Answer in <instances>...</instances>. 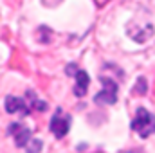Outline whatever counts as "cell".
Listing matches in <instances>:
<instances>
[{
    "mask_svg": "<svg viewBox=\"0 0 155 153\" xmlns=\"http://www.w3.org/2000/svg\"><path fill=\"white\" fill-rule=\"evenodd\" d=\"M130 126H132V130L139 137L146 139L152 133H155V115L150 114L144 106H139L137 108V114H135V117H134V121H132Z\"/></svg>",
    "mask_w": 155,
    "mask_h": 153,
    "instance_id": "6da1fadb",
    "label": "cell"
},
{
    "mask_svg": "<svg viewBox=\"0 0 155 153\" xmlns=\"http://www.w3.org/2000/svg\"><path fill=\"white\" fill-rule=\"evenodd\" d=\"M99 81L103 85V90L94 96V103L96 105H114L117 101V90H119L117 83L108 76H99Z\"/></svg>",
    "mask_w": 155,
    "mask_h": 153,
    "instance_id": "7a4b0ae2",
    "label": "cell"
},
{
    "mask_svg": "<svg viewBox=\"0 0 155 153\" xmlns=\"http://www.w3.org/2000/svg\"><path fill=\"white\" fill-rule=\"evenodd\" d=\"M69 128H71V115L65 114L61 108H58L54 112V115L51 117L49 130L56 135V139H63L69 133Z\"/></svg>",
    "mask_w": 155,
    "mask_h": 153,
    "instance_id": "3957f363",
    "label": "cell"
},
{
    "mask_svg": "<svg viewBox=\"0 0 155 153\" xmlns=\"http://www.w3.org/2000/svg\"><path fill=\"white\" fill-rule=\"evenodd\" d=\"M7 133L15 137V144H16L18 148H25V146L31 142V139H33V137H31V130H29L27 126L20 124V122H13V124L7 128Z\"/></svg>",
    "mask_w": 155,
    "mask_h": 153,
    "instance_id": "277c9868",
    "label": "cell"
},
{
    "mask_svg": "<svg viewBox=\"0 0 155 153\" xmlns=\"http://www.w3.org/2000/svg\"><path fill=\"white\" fill-rule=\"evenodd\" d=\"M4 108H5L7 114H20V115H24V117L31 112V110L27 108L25 101L20 99V97H16V96H5V99H4Z\"/></svg>",
    "mask_w": 155,
    "mask_h": 153,
    "instance_id": "5b68a950",
    "label": "cell"
},
{
    "mask_svg": "<svg viewBox=\"0 0 155 153\" xmlns=\"http://www.w3.org/2000/svg\"><path fill=\"white\" fill-rule=\"evenodd\" d=\"M76 86H74V94H76V97H83L85 94H87V88H88V85H90V77L88 74L85 72V70H78L76 76Z\"/></svg>",
    "mask_w": 155,
    "mask_h": 153,
    "instance_id": "8992f818",
    "label": "cell"
},
{
    "mask_svg": "<svg viewBox=\"0 0 155 153\" xmlns=\"http://www.w3.org/2000/svg\"><path fill=\"white\" fill-rule=\"evenodd\" d=\"M27 97L31 99V105H33V108H36L38 112H45V110H47V103H45V101H40L38 96H36L33 90H27Z\"/></svg>",
    "mask_w": 155,
    "mask_h": 153,
    "instance_id": "52a82bcc",
    "label": "cell"
},
{
    "mask_svg": "<svg viewBox=\"0 0 155 153\" xmlns=\"http://www.w3.org/2000/svg\"><path fill=\"white\" fill-rule=\"evenodd\" d=\"M146 90H148V86H146V77H139V81H137V85L134 86V92H137V94H141V96H144L146 94Z\"/></svg>",
    "mask_w": 155,
    "mask_h": 153,
    "instance_id": "ba28073f",
    "label": "cell"
},
{
    "mask_svg": "<svg viewBox=\"0 0 155 153\" xmlns=\"http://www.w3.org/2000/svg\"><path fill=\"white\" fill-rule=\"evenodd\" d=\"M25 148H27V153H40V150H41V141L40 139H31V142Z\"/></svg>",
    "mask_w": 155,
    "mask_h": 153,
    "instance_id": "9c48e42d",
    "label": "cell"
},
{
    "mask_svg": "<svg viewBox=\"0 0 155 153\" xmlns=\"http://www.w3.org/2000/svg\"><path fill=\"white\" fill-rule=\"evenodd\" d=\"M65 72H67L69 76H76V74H78V69H76V65H74V63H71V65H69V67L65 69Z\"/></svg>",
    "mask_w": 155,
    "mask_h": 153,
    "instance_id": "30bf717a",
    "label": "cell"
},
{
    "mask_svg": "<svg viewBox=\"0 0 155 153\" xmlns=\"http://www.w3.org/2000/svg\"><path fill=\"white\" fill-rule=\"evenodd\" d=\"M123 153H141V151H135V150H130V151H123Z\"/></svg>",
    "mask_w": 155,
    "mask_h": 153,
    "instance_id": "8fae6325",
    "label": "cell"
}]
</instances>
